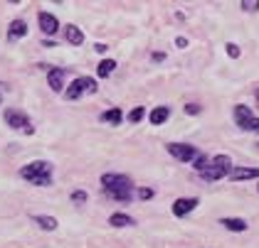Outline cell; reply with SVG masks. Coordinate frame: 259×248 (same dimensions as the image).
<instances>
[{
  "mask_svg": "<svg viewBox=\"0 0 259 248\" xmlns=\"http://www.w3.org/2000/svg\"><path fill=\"white\" fill-rule=\"evenodd\" d=\"M101 187L116 202H131L134 199V184L126 174H114V172L101 174Z\"/></svg>",
  "mask_w": 259,
  "mask_h": 248,
  "instance_id": "6da1fadb",
  "label": "cell"
},
{
  "mask_svg": "<svg viewBox=\"0 0 259 248\" xmlns=\"http://www.w3.org/2000/svg\"><path fill=\"white\" fill-rule=\"evenodd\" d=\"M20 177L35 187H50L52 184V165L45 160H35V162L20 167Z\"/></svg>",
  "mask_w": 259,
  "mask_h": 248,
  "instance_id": "7a4b0ae2",
  "label": "cell"
},
{
  "mask_svg": "<svg viewBox=\"0 0 259 248\" xmlns=\"http://www.w3.org/2000/svg\"><path fill=\"white\" fill-rule=\"evenodd\" d=\"M5 123L13 128V131H20L25 135H32L35 133V128H32V123H30V115L25 113V111H18V108H5Z\"/></svg>",
  "mask_w": 259,
  "mask_h": 248,
  "instance_id": "3957f363",
  "label": "cell"
},
{
  "mask_svg": "<svg viewBox=\"0 0 259 248\" xmlns=\"http://www.w3.org/2000/svg\"><path fill=\"white\" fill-rule=\"evenodd\" d=\"M97 81L92 77H77L72 84H69V89L64 91V98L67 101H77L79 96H84V94H97Z\"/></svg>",
  "mask_w": 259,
  "mask_h": 248,
  "instance_id": "277c9868",
  "label": "cell"
},
{
  "mask_svg": "<svg viewBox=\"0 0 259 248\" xmlns=\"http://www.w3.org/2000/svg\"><path fill=\"white\" fill-rule=\"evenodd\" d=\"M168 153L173 155V157H178L180 162H190V160H195L200 155L195 145H185V143H170L168 145Z\"/></svg>",
  "mask_w": 259,
  "mask_h": 248,
  "instance_id": "5b68a950",
  "label": "cell"
},
{
  "mask_svg": "<svg viewBox=\"0 0 259 248\" xmlns=\"http://www.w3.org/2000/svg\"><path fill=\"white\" fill-rule=\"evenodd\" d=\"M235 120H237V126L242 131H254V126H257V120H254V115L252 111L247 108V106H235Z\"/></svg>",
  "mask_w": 259,
  "mask_h": 248,
  "instance_id": "8992f818",
  "label": "cell"
},
{
  "mask_svg": "<svg viewBox=\"0 0 259 248\" xmlns=\"http://www.w3.org/2000/svg\"><path fill=\"white\" fill-rule=\"evenodd\" d=\"M37 22H40V30L45 35H57V30H60V20L55 18L52 13H40Z\"/></svg>",
  "mask_w": 259,
  "mask_h": 248,
  "instance_id": "52a82bcc",
  "label": "cell"
},
{
  "mask_svg": "<svg viewBox=\"0 0 259 248\" xmlns=\"http://www.w3.org/2000/svg\"><path fill=\"white\" fill-rule=\"evenodd\" d=\"M200 202L195 197H183V199H176V204H173V214L176 216H185V214H190V211L198 207Z\"/></svg>",
  "mask_w": 259,
  "mask_h": 248,
  "instance_id": "ba28073f",
  "label": "cell"
},
{
  "mask_svg": "<svg viewBox=\"0 0 259 248\" xmlns=\"http://www.w3.org/2000/svg\"><path fill=\"white\" fill-rule=\"evenodd\" d=\"M254 177H259V167H235V170H230L232 182H244V179H254Z\"/></svg>",
  "mask_w": 259,
  "mask_h": 248,
  "instance_id": "9c48e42d",
  "label": "cell"
},
{
  "mask_svg": "<svg viewBox=\"0 0 259 248\" xmlns=\"http://www.w3.org/2000/svg\"><path fill=\"white\" fill-rule=\"evenodd\" d=\"M64 77H67V69H50V74H47L50 89L60 94L62 89H64Z\"/></svg>",
  "mask_w": 259,
  "mask_h": 248,
  "instance_id": "30bf717a",
  "label": "cell"
},
{
  "mask_svg": "<svg viewBox=\"0 0 259 248\" xmlns=\"http://www.w3.org/2000/svg\"><path fill=\"white\" fill-rule=\"evenodd\" d=\"M27 35V25H25V20H13L10 22V27H8V39L13 42V39H20Z\"/></svg>",
  "mask_w": 259,
  "mask_h": 248,
  "instance_id": "8fae6325",
  "label": "cell"
},
{
  "mask_svg": "<svg viewBox=\"0 0 259 248\" xmlns=\"http://www.w3.org/2000/svg\"><path fill=\"white\" fill-rule=\"evenodd\" d=\"M64 37L69 44H74V47H79L81 42H84V32H81L77 25H67V30H64Z\"/></svg>",
  "mask_w": 259,
  "mask_h": 248,
  "instance_id": "7c38bea8",
  "label": "cell"
},
{
  "mask_svg": "<svg viewBox=\"0 0 259 248\" xmlns=\"http://www.w3.org/2000/svg\"><path fill=\"white\" fill-rule=\"evenodd\" d=\"M32 221L40 226V229H45V231H55L57 229V219L55 216H45V214H35L32 216Z\"/></svg>",
  "mask_w": 259,
  "mask_h": 248,
  "instance_id": "4fadbf2b",
  "label": "cell"
},
{
  "mask_svg": "<svg viewBox=\"0 0 259 248\" xmlns=\"http://www.w3.org/2000/svg\"><path fill=\"white\" fill-rule=\"evenodd\" d=\"M168 115H170L168 106H158V108H153V111H151L148 118H151V123H153V126H163V123L168 120Z\"/></svg>",
  "mask_w": 259,
  "mask_h": 248,
  "instance_id": "5bb4252c",
  "label": "cell"
},
{
  "mask_svg": "<svg viewBox=\"0 0 259 248\" xmlns=\"http://www.w3.org/2000/svg\"><path fill=\"white\" fill-rule=\"evenodd\" d=\"M225 174H230V170H220V167H207V170H202L200 172V177L205 179V182H215V179H222Z\"/></svg>",
  "mask_w": 259,
  "mask_h": 248,
  "instance_id": "9a60e30c",
  "label": "cell"
},
{
  "mask_svg": "<svg viewBox=\"0 0 259 248\" xmlns=\"http://www.w3.org/2000/svg\"><path fill=\"white\" fill-rule=\"evenodd\" d=\"M109 224H111V226H116V229H123V226H134L136 221H134L128 214H111Z\"/></svg>",
  "mask_w": 259,
  "mask_h": 248,
  "instance_id": "2e32d148",
  "label": "cell"
},
{
  "mask_svg": "<svg viewBox=\"0 0 259 248\" xmlns=\"http://www.w3.org/2000/svg\"><path fill=\"white\" fill-rule=\"evenodd\" d=\"M104 123H111V126H119L121 120H123V113H121V108H111V111H104L99 115Z\"/></svg>",
  "mask_w": 259,
  "mask_h": 248,
  "instance_id": "e0dca14e",
  "label": "cell"
},
{
  "mask_svg": "<svg viewBox=\"0 0 259 248\" xmlns=\"http://www.w3.org/2000/svg\"><path fill=\"white\" fill-rule=\"evenodd\" d=\"M114 69H116V61H114V59H104V61H99V67H97V74H99L101 79H106Z\"/></svg>",
  "mask_w": 259,
  "mask_h": 248,
  "instance_id": "ac0fdd59",
  "label": "cell"
},
{
  "mask_svg": "<svg viewBox=\"0 0 259 248\" xmlns=\"http://www.w3.org/2000/svg\"><path fill=\"white\" fill-rule=\"evenodd\" d=\"M220 224L230 231H244L247 229V221H244V219H222Z\"/></svg>",
  "mask_w": 259,
  "mask_h": 248,
  "instance_id": "d6986e66",
  "label": "cell"
},
{
  "mask_svg": "<svg viewBox=\"0 0 259 248\" xmlns=\"http://www.w3.org/2000/svg\"><path fill=\"white\" fill-rule=\"evenodd\" d=\"M230 165H232V160H230L227 155H218V157H212V167H220V170H230Z\"/></svg>",
  "mask_w": 259,
  "mask_h": 248,
  "instance_id": "ffe728a7",
  "label": "cell"
},
{
  "mask_svg": "<svg viewBox=\"0 0 259 248\" xmlns=\"http://www.w3.org/2000/svg\"><path fill=\"white\" fill-rule=\"evenodd\" d=\"M143 115H146V108L139 106V108H134V111L128 113V120H131V123H141V120H143Z\"/></svg>",
  "mask_w": 259,
  "mask_h": 248,
  "instance_id": "44dd1931",
  "label": "cell"
},
{
  "mask_svg": "<svg viewBox=\"0 0 259 248\" xmlns=\"http://www.w3.org/2000/svg\"><path fill=\"white\" fill-rule=\"evenodd\" d=\"M87 199H89V194H87V192H81V190L72 192V202H74V204H84Z\"/></svg>",
  "mask_w": 259,
  "mask_h": 248,
  "instance_id": "7402d4cb",
  "label": "cell"
},
{
  "mask_svg": "<svg viewBox=\"0 0 259 248\" xmlns=\"http://www.w3.org/2000/svg\"><path fill=\"white\" fill-rule=\"evenodd\" d=\"M225 47H227V54H230V57H232V59H237L239 54H242V52H239V47H237V44H235V42H227Z\"/></svg>",
  "mask_w": 259,
  "mask_h": 248,
  "instance_id": "603a6c76",
  "label": "cell"
},
{
  "mask_svg": "<svg viewBox=\"0 0 259 248\" xmlns=\"http://www.w3.org/2000/svg\"><path fill=\"white\" fill-rule=\"evenodd\" d=\"M239 5H242L247 13H254V10H259V3H252V0H242Z\"/></svg>",
  "mask_w": 259,
  "mask_h": 248,
  "instance_id": "cb8c5ba5",
  "label": "cell"
},
{
  "mask_svg": "<svg viewBox=\"0 0 259 248\" xmlns=\"http://www.w3.org/2000/svg\"><path fill=\"white\" fill-rule=\"evenodd\" d=\"M153 197V190H148V187H141L139 190V199H151Z\"/></svg>",
  "mask_w": 259,
  "mask_h": 248,
  "instance_id": "d4e9b609",
  "label": "cell"
},
{
  "mask_svg": "<svg viewBox=\"0 0 259 248\" xmlns=\"http://www.w3.org/2000/svg\"><path fill=\"white\" fill-rule=\"evenodd\" d=\"M185 113H188V115L200 113V106H198V103H188V106H185Z\"/></svg>",
  "mask_w": 259,
  "mask_h": 248,
  "instance_id": "484cf974",
  "label": "cell"
},
{
  "mask_svg": "<svg viewBox=\"0 0 259 248\" xmlns=\"http://www.w3.org/2000/svg\"><path fill=\"white\" fill-rule=\"evenodd\" d=\"M94 49H97V52H101V54H104V52H106V49H109V47H106V44H104V42H97V44H94Z\"/></svg>",
  "mask_w": 259,
  "mask_h": 248,
  "instance_id": "4316f807",
  "label": "cell"
},
{
  "mask_svg": "<svg viewBox=\"0 0 259 248\" xmlns=\"http://www.w3.org/2000/svg\"><path fill=\"white\" fill-rule=\"evenodd\" d=\"M163 59H165L163 52H153V61H163Z\"/></svg>",
  "mask_w": 259,
  "mask_h": 248,
  "instance_id": "83f0119b",
  "label": "cell"
},
{
  "mask_svg": "<svg viewBox=\"0 0 259 248\" xmlns=\"http://www.w3.org/2000/svg\"><path fill=\"white\" fill-rule=\"evenodd\" d=\"M176 44H178V47H188V39H185V37H178V39H176Z\"/></svg>",
  "mask_w": 259,
  "mask_h": 248,
  "instance_id": "f1b7e54d",
  "label": "cell"
},
{
  "mask_svg": "<svg viewBox=\"0 0 259 248\" xmlns=\"http://www.w3.org/2000/svg\"><path fill=\"white\" fill-rule=\"evenodd\" d=\"M254 96H257V106H259V89H257V94H254Z\"/></svg>",
  "mask_w": 259,
  "mask_h": 248,
  "instance_id": "f546056e",
  "label": "cell"
}]
</instances>
